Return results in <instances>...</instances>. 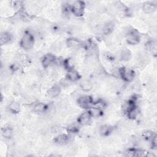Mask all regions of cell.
I'll use <instances>...</instances> for the list:
<instances>
[{
    "instance_id": "obj_1",
    "label": "cell",
    "mask_w": 157,
    "mask_h": 157,
    "mask_svg": "<svg viewBox=\"0 0 157 157\" xmlns=\"http://www.w3.org/2000/svg\"><path fill=\"white\" fill-rule=\"evenodd\" d=\"M21 46L25 50L31 49L34 45V39L32 34H26L21 40Z\"/></svg>"
},
{
    "instance_id": "obj_2",
    "label": "cell",
    "mask_w": 157,
    "mask_h": 157,
    "mask_svg": "<svg viewBox=\"0 0 157 157\" xmlns=\"http://www.w3.org/2000/svg\"><path fill=\"white\" fill-rule=\"evenodd\" d=\"M140 37L139 34H137V32L135 30H130L126 34V41L128 43L131 45H135L139 43Z\"/></svg>"
},
{
    "instance_id": "obj_3",
    "label": "cell",
    "mask_w": 157,
    "mask_h": 157,
    "mask_svg": "<svg viewBox=\"0 0 157 157\" xmlns=\"http://www.w3.org/2000/svg\"><path fill=\"white\" fill-rule=\"evenodd\" d=\"M84 3L82 1H76L71 7V11L77 16H81L83 14Z\"/></svg>"
},
{
    "instance_id": "obj_4",
    "label": "cell",
    "mask_w": 157,
    "mask_h": 157,
    "mask_svg": "<svg viewBox=\"0 0 157 157\" xmlns=\"http://www.w3.org/2000/svg\"><path fill=\"white\" fill-rule=\"evenodd\" d=\"M122 78L126 82H131L135 78V72L128 68H123L120 71Z\"/></svg>"
},
{
    "instance_id": "obj_5",
    "label": "cell",
    "mask_w": 157,
    "mask_h": 157,
    "mask_svg": "<svg viewBox=\"0 0 157 157\" xmlns=\"http://www.w3.org/2000/svg\"><path fill=\"white\" fill-rule=\"evenodd\" d=\"M78 104L81 108L87 109L92 104V99L89 96H83L79 98Z\"/></svg>"
},
{
    "instance_id": "obj_6",
    "label": "cell",
    "mask_w": 157,
    "mask_h": 157,
    "mask_svg": "<svg viewBox=\"0 0 157 157\" xmlns=\"http://www.w3.org/2000/svg\"><path fill=\"white\" fill-rule=\"evenodd\" d=\"M91 114L90 112H84L78 118V122L80 124L85 125L89 123L91 119Z\"/></svg>"
},
{
    "instance_id": "obj_7",
    "label": "cell",
    "mask_w": 157,
    "mask_h": 157,
    "mask_svg": "<svg viewBox=\"0 0 157 157\" xmlns=\"http://www.w3.org/2000/svg\"><path fill=\"white\" fill-rule=\"evenodd\" d=\"M55 61V57L52 54H47L45 55L43 59L42 60V63L44 67H48L50 65L52 64V63H54Z\"/></svg>"
},
{
    "instance_id": "obj_8",
    "label": "cell",
    "mask_w": 157,
    "mask_h": 157,
    "mask_svg": "<svg viewBox=\"0 0 157 157\" xmlns=\"http://www.w3.org/2000/svg\"><path fill=\"white\" fill-rule=\"evenodd\" d=\"M70 137L69 136L66 135H60L56 137L55 141L57 144L65 145L70 142Z\"/></svg>"
},
{
    "instance_id": "obj_9",
    "label": "cell",
    "mask_w": 157,
    "mask_h": 157,
    "mask_svg": "<svg viewBox=\"0 0 157 157\" xmlns=\"http://www.w3.org/2000/svg\"><path fill=\"white\" fill-rule=\"evenodd\" d=\"M60 87L58 85H55L49 90L47 95L50 98H55L60 94Z\"/></svg>"
},
{
    "instance_id": "obj_10",
    "label": "cell",
    "mask_w": 157,
    "mask_h": 157,
    "mask_svg": "<svg viewBox=\"0 0 157 157\" xmlns=\"http://www.w3.org/2000/svg\"><path fill=\"white\" fill-rule=\"evenodd\" d=\"M80 85L83 90L86 91H90V90H91L93 86L91 82L90 81V80H82V81L80 82Z\"/></svg>"
},
{
    "instance_id": "obj_11",
    "label": "cell",
    "mask_w": 157,
    "mask_h": 157,
    "mask_svg": "<svg viewBox=\"0 0 157 157\" xmlns=\"http://www.w3.org/2000/svg\"><path fill=\"white\" fill-rule=\"evenodd\" d=\"M1 44L2 45L8 43L12 39V36L9 33L4 32L1 34Z\"/></svg>"
},
{
    "instance_id": "obj_12",
    "label": "cell",
    "mask_w": 157,
    "mask_h": 157,
    "mask_svg": "<svg viewBox=\"0 0 157 157\" xmlns=\"http://www.w3.org/2000/svg\"><path fill=\"white\" fill-rule=\"evenodd\" d=\"M143 9L145 12L152 13L155 9V6L154 5L150 3H145L144 4Z\"/></svg>"
},
{
    "instance_id": "obj_13",
    "label": "cell",
    "mask_w": 157,
    "mask_h": 157,
    "mask_svg": "<svg viewBox=\"0 0 157 157\" xmlns=\"http://www.w3.org/2000/svg\"><path fill=\"white\" fill-rule=\"evenodd\" d=\"M67 44L69 47L76 49L79 47L80 45V42L75 39H70L67 41Z\"/></svg>"
},
{
    "instance_id": "obj_14",
    "label": "cell",
    "mask_w": 157,
    "mask_h": 157,
    "mask_svg": "<svg viewBox=\"0 0 157 157\" xmlns=\"http://www.w3.org/2000/svg\"><path fill=\"white\" fill-rule=\"evenodd\" d=\"M146 47L148 51L152 53H156V44L154 41H149L146 44Z\"/></svg>"
},
{
    "instance_id": "obj_15",
    "label": "cell",
    "mask_w": 157,
    "mask_h": 157,
    "mask_svg": "<svg viewBox=\"0 0 157 157\" xmlns=\"http://www.w3.org/2000/svg\"><path fill=\"white\" fill-rule=\"evenodd\" d=\"M68 78L71 81H76L79 79V74L77 71L74 70H71L68 73Z\"/></svg>"
},
{
    "instance_id": "obj_16",
    "label": "cell",
    "mask_w": 157,
    "mask_h": 157,
    "mask_svg": "<svg viewBox=\"0 0 157 157\" xmlns=\"http://www.w3.org/2000/svg\"><path fill=\"white\" fill-rule=\"evenodd\" d=\"M9 110L13 113H17L20 110V105L16 102H11L9 106Z\"/></svg>"
},
{
    "instance_id": "obj_17",
    "label": "cell",
    "mask_w": 157,
    "mask_h": 157,
    "mask_svg": "<svg viewBox=\"0 0 157 157\" xmlns=\"http://www.w3.org/2000/svg\"><path fill=\"white\" fill-rule=\"evenodd\" d=\"M114 29V25L112 23H108L103 27V33L105 34H108L112 32Z\"/></svg>"
},
{
    "instance_id": "obj_18",
    "label": "cell",
    "mask_w": 157,
    "mask_h": 157,
    "mask_svg": "<svg viewBox=\"0 0 157 157\" xmlns=\"http://www.w3.org/2000/svg\"><path fill=\"white\" fill-rule=\"evenodd\" d=\"M2 134L6 138H10L12 135V130L10 127H6L3 129Z\"/></svg>"
},
{
    "instance_id": "obj_19",
    "label": "cell",
    "mask_w": 157,
    "mask_h": 157,
    "mask_svg": "<svg viewBox=\"0 0 157 157\" xmlns=\"http://www.w3.org/2000/svg\"><path fill=\"white\" fill-rule=\"evenodd\" d=\"M131 52H130L128 49H125L122 51V53L121 54V57L122 59L125 61H128L130 58H131Z\"/></svg>"
},
{
    "instance_id": "obj_20",
    "label": "cell",
    "mask_w": 157,
    "mask_h": 157,
    "mask_svg": "<svg viewBox=\"0 0 157 157\" xmlns=\"http://www.w3.org/2000/svg\"><path fill=\"white\" fill-rule=\"evenodd\" d=\"M137 116V110L136 109V108H133V109H131V110H129L128 112V116L129 118H131V119H134V118H135Z\"/></svg>"
},
{
    "instance_id": "obj_21",
    "label": "cell",
    "mask_w": 157,
    "mask_h": 157,
    "mask_svg": "<svg viewBox=\"0 0 157 157\" xmlns=\"http://www.w3.org/2000/svg\"><path fill=\"white\" fill-rule=\"evenodd\" d=\"M45 108V104H43V103H39L36 105V106L34 107V111L36 112H42L44 111Z\"/></svg>"
},
{
    "instance_id": "obj_22",
    "label": "cell",
    "mask_w": 157,
    "mask_h": 157,
    "mask_svg": "<svg viewBox=\"0 0 157 157\" xmlns=\"http://www.w3.org/2000/svg\"><path fill=\"white\" fill-rule=\"evenodd\" d=\"M110 128L109 127L108 125H104L102 126L100 128V130H99V132L101 135H108V133L110 132Z\"/></svg>"
},
{
    "instance_id": "obj_23",
    "label": "cell",
    "mask_w": 157,
    "mask_h": 157,
    "mask_svg": "<svg viewBox=\"0 0 157 157\" xmlns=\"http://www.w3.org/2000/svg\"><path fill=\"white\" fill-rule=\"evenodd\" d=\"M100 113H101L100 109L96 108V107H94V108L91 109L90 112L91 116L93 117H98L99 115H100Z\"/></svg>"
},
{
    "instance_id": "obj_24",
    "label": "cell",
    "mask_w": 157,
    "mask_h": 157,
    "mask_svg": "<svg viewBox=\"0 0 157 157\" xmlns=\"http://www.w3.org/2000/svg\"><path fill=\"white\" fill-rule=\"evenodd\" d=\"M143 136L144 137V138L149 139H152L155 136L153 135V132L151 131H149V130H147V131H145L143 133Z\"/></svg>"
},
{
    "instance_id": "obj_25",
    "label": "cell",
    "mask_w": 157,
    "mask_h": 157,
    "mask_svg": "<svg viewBox=\"0 0 157 157\" xmlns=\"http://www.w3.org/2000/svg\"><path fill=\"white\" fill-rule=\"evenodd\" d=\"M78 131V128L77 126L74 125H71L70 127H68V131L70 133H76Z\"/></svg>"
}]
</instances>
